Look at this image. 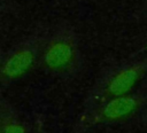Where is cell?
Listing matches in <instances>:
<instances>
[{
	"label": "cell",
	"instance_id": "obj_1",
	"mask_svg": "<svg viewBox=\"0 0 147 133\" xmlns=\"http://www.w3.org/2000/svg\"><path fill=\"white\" fill-rule=\"evenodd\" d=\"M75 57V49L68 41L60 40L51 44L45 53V63L49 69L57 70L67 66Z\"/></svg>",
	"mask_w": 147,
	"mask_h": 133
},
{
	"label": "cell",
	"instance_id": "obj_2",
	"mask_svg": "<svg viewBox=\"0 0 147 133\" xmlns=\"http://www.w3.org/2000/svg\"><path fill=\"white\" fill-rule=\"evenodd\" d=\"M142 73L140 66H131L125 70H122L109 81L107 86V94L109 96H122L126 94L138 81Z\"/></svg>",
	"mask_w": 147,
	"mask_h": 133
},
{
	"label": "cell",
	"instance_id": "obj_3",
	"mask_svg": "<svg viewBox=\"0 0 147 133\" xmlns=\"http://www.w3.org/2000/svg\"><path fill=\"white\" fill-rule=\"evenodd\" d=\"M34 54L31 50L23 49L13 54L3 66V73L6 77L14 79L23 76L33 64Z\"/></svg>",
	"mask_w": 147,
	"mask_h": 133
},
{
	"label": "cell",
	"instance_id": "obj_4",
	"mask_svg": "<svg viewBox=\"0 0 147 133\" xmlns=\"http://www.w3.org/2000/svg\"><path fill=\"white\" fill-rule=\"evenodd\" d=\"M138 107L137 99L132 96H117L106 104L102 110V116L109 120H116L131 115Z\"/></svg>",
	"mask_w": 147,
	"mask_h": 133
},
{
	"label": "cell",
	"instance_id": "obj_5",
	"mask_svg": "<svg viewBox=\"0 0 147 133\" xmlns=\"http://www.w3.org/2000/svg\"><path fill=\"white\" fill-rule=\"evenodd\" d=\"M2 133H25V128L20 124H8L5 126Z\"/></svg>",
	"mask_w": 147,
	"mask_h": 133
}]
</instances>
